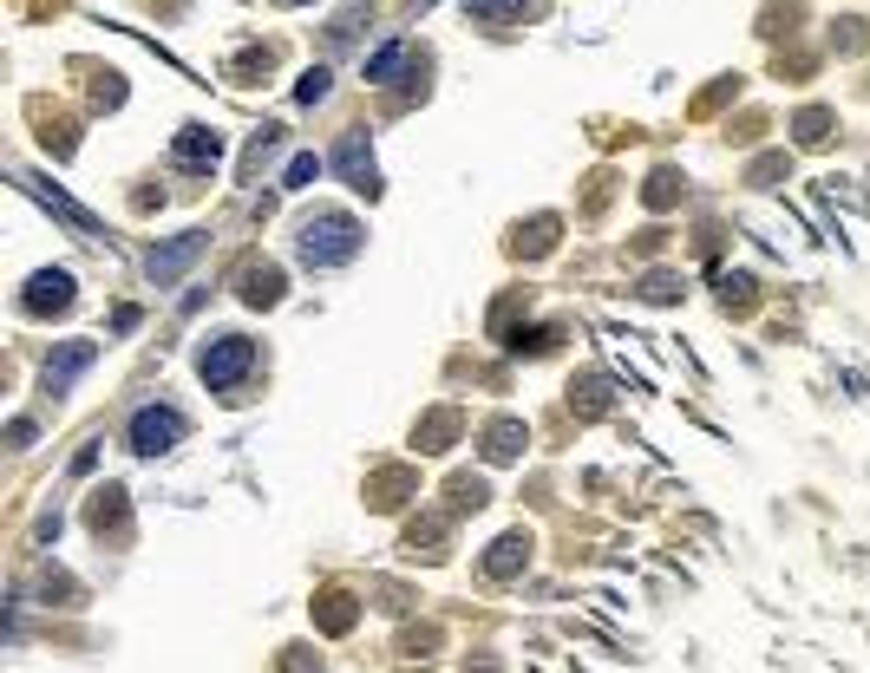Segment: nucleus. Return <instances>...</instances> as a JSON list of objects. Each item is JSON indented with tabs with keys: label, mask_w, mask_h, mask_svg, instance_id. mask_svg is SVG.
I'll list each match as a JSON object with an SVG mask.
<instances>
[{
	"label": "nucleus",
	"mask_w": 870,
	"mask_h": 673,
	"mask_svg": "<svg viewBox=\"0 0 870 673\" xmlns=\"http://www.w3.org/2000/svg\"><path fill=\"white\" fill-rule=\"evenodd\" d=\"M360 242H367V229H360L347 209H321V216H308V223L295 229V255H301L308 268H341V262L360 255Z\"/></svg>",
	"instance_id": "f257e3e1"
},
{
	"label": "nucleus",
	"mask_w": 870,
	"mask_h": 673,
	"mask_svg": "<svg viewBox=\"0 0 870 673\" xmlns=\"http://www.w3.org/2000/svg\"><path fill=\"white\" fill-rule=\"evenodd\" d=\"M249 366H255V347H249L242 334H216V340L203 347V360H196V373H203V386H210V393H229Z\"/></svg>",
	"instance_id": "f03ea898"
},
{
	"label": "nucleus",
	"mask_w": 870,
	"mask_h": 673,
	"mask_svg": "<svg viewBox=\"0 0 870 673\" xmlns=\"http://www.w3.org/2000/svg\"><path fill=\"white\" fill-rule=\"evenodd\" d=\"M183 412H170V406H144L138 419H131V452L138 458H164V452H177L183 445Z\"/></svg>",
	"instance_id": "7ed1b4c3"
},
{
	"label": "nucleus",
	"mask_w": 870,
	"mask_h": 673,
	"mask_svg": "<svg viewBox=\"0 0 870 673\" xmlns=\"http://www.w3.org/2000/svg\"><path fill=\"white\" fill-rule=\"evenodd\" d=\"M334 170L347 177V190L380 196V170H373V151H367V137H360V131H347V137L334 144Z\"/></svg>",
	"instance_id": "20e7f679"
},
{
	"label": "nucleus",
	"mask_w": 870,
	"mask_h": 673,
	"mask_svg": "<svg viewBox=\"0 0 870 673\" xmlns=\"http://www.w3.org/2000/svg\"><path fill=\"white\" fill-rule=\"evenodd\" d=\"M203 242H210V236H203V229H190V236H177L170 249H151V262H144V275H151L157 288H170V281H177V275H183V268H190V262L203 255Z\"/></svg>",
	"instance_id": "39448f33"
},
{
	"label": "nucleus",
	"mask_w": 870,
	"mask_h": 673,
	"mask_svg": "<svg viewBox=\"0 0 870 673\" xmlns=\"http://www.w3.org/2000/svg\"><path fill=\"white\" fill-rule=\"evenodd\" d=\"M20 308H26V314H65V308H72V275H65V268H39V275L26 281Z\"/></svg>",
	"instance_id": "423d86ee"
},
{
	"label": "nucleus",
	"mask_w": 870,
	"mask_h": 673,
	"mask_svg": "<svg viewBox=\"0 0 870 673\" xmlns=\"http://www.w3.org/2000/svg\"><path fill=\"white\" fill-rule=\"evenodd\" d=\"M400 72H426V52H419L413 39H393V46H380V52L367 59V79H373V85H393Z\"/></svg>",
	"instance_id": "0eeeda50"
},
{
	"label": "nucleus",
	"mask_w": 870,
	"mask_h": 673,
	"mask_svg": "<svg viewBox=\"0 0 870 673\" xmlns=\"http://www.w3.org/2000/svg\"><path fill=\"white\" fill-rule=\"evenodd\" d=\"M92 360H98V347H92V340H65V347L46 360V393H65V386H72Z\"/></svg>",
	"instance_id": "6e6552de"
},
{
	"label": "nucleus",
	"mask_w": 870,
	"mask_h": 673,
	"mask_svg": "<svg viewBox=\"0 0 870 673\" xmlns=\"http://www.w3.org/2000/svg\"><path fill=\"white\" fill-rule=\"evenodd\" d=\"M170 157H177L183 170H216V164H223V137H216V131H203V124H190V131L177 137V151H170Z\"/></svg>",
	"instance_id": "1a4fd4ad"
},
{
	"label": "nucleus",
	"mask_w": 870,
	"mask_h": 673,
	"mask_svg": "<svg viewBox=\"0 0 870 673\" xmlns=\"http://www.w3.org/2000/svg\"><path fill=\"white\" fill-rule=\"evenodd\" d=\"M236 295H242L249 308H275V301H282V268H275V262H249V268L236 275Z\"/></svg>",
	"instance_id": "9d476101"
},
{
	"label": "nucleus",
	"mask_w": 870,
	"mask_h": 673,
	"mask_svg": "<svg viewBox=\"0 0 870 673\" xmlns=\"http://www.w3.org/2000/svg\"><path fill=\"white\" fill-rule=\"evenodd\" d=\"M524 563H531V537H524V530H511V537H498V543H491L485 576H498V582H504V576H517Z\"/></svg>",
	"instance_id": "9b49d317"
},
{
	"label": "nucleus",
	"mask_w": 870,
	"mask_h": 673,
	"mask_svg": "<svg viewBox=\"0 0 870 673\" xmlns=\"http://www.w3.org/2000/svg\"><path fill=\"white\" fill-rule=\"evenodd\" d=\"M33 196H39V203H52V209H59V216H65V223L79 229V236H92V242H105V236H98V216H92V209H79L72 196H59L52 183H33Z\"/></svg>",
	"instance_id": "f8f14e48"
},
{
	"label": "nucleus",
	"mask_w": 870,
	"mask_h": 673,
	"mask_svg": "<svg viewBox=\"0 0 870 673\" xmlns=\"http://www.w3.org/2000/svg\"><path fill=\"white\" fill-rule=\"evenodd\" d=\"M517 452H524V425H517V419H498V425L485 432V458H491V465H511Z\"/></svg>",
	"instance_id": "ddd939ff"
},
{
	"label": "nucleus",
	"mask_w": 870,
	"mask_h": 673,
	"mask_svg": "<svg viewBox=\"0 0 870 673\" xmlns=\"http://www.w3.org/2000/svg\"><path fill=\"white\" fill-rule=\"evenodd\" d=\"M321 177V157L314 151H301V157H288V170H282V190H308Z\"/></svg>",
	"instance_id": "4468645a"
},
{
	"label": "nucleus",
	"mask_w": 870,
	"mask_h": 673,
	"mask_svg": "<svg viewBox=\"0 0 870 673\" xmlns=\"http://www.w3.org/2000/svg\"><path fill=\"white\" fill-rule=\"evenodd\" d=\"M531 0H465V13L472 20H485V26H498V20H511V13H524Z\"/></svg>",
	"instance_id": "2eb2a0df"
},
{
	"label": "nucleus",
	"mask_w": 870,
	"mask_h": 673,
	"mask_svg": "<svg viewBox=\"0 0 870 673\" xmlns=\"http://www.w3.org/2000/svg\"><path fill=\"white\" fill-rule=\"evenodd\" d=\"M301 105H314V98H327V65H314L308 79H301V92H295Z\"/></svg>",
	"instance_id": "dca6fc26"
},
{
	"label": "nucleus",
	"mask_w": 870,
	"mask_h": 673,
	"mask_svg": "<svg viewBox=\"0 0 870 673\" xmlns=\"http://www.w3.org/2000/svg\"><path fill=\"white\" fill-rule=\"evenodd\" d=\"M799 137L819 144V137H825V111H806V118H799Z\"/></svg>",
	"instance_id": "f3484780"
}]
</instances>
